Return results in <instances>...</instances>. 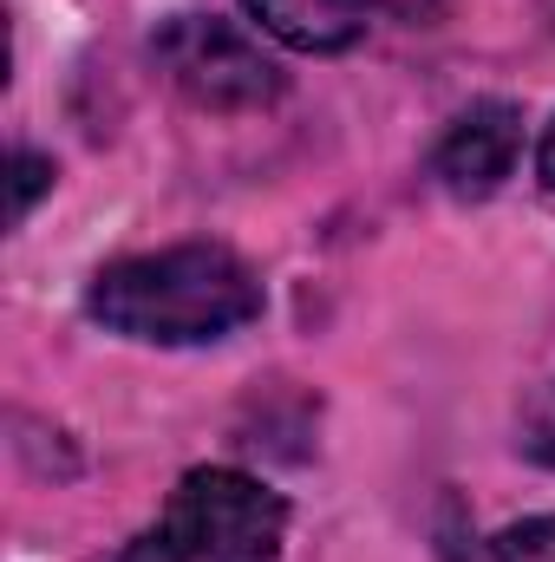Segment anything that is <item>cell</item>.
Masks as SVG:
<instances>
[{"instance_id":"obj_1","label":"cell","mask_w":555,"mask_h":562,"mask_svg":"<svg viewBox=\"0 0 555 562\" xmlns=\"http://www.w3.org/2000/svg\"><path fill=\"white\" fill-rule=\"evenodd\" d=\"M86 307L105 334L138 347H209L262 314V281L223 243H177L157 256L105 262Z\"/></svg>"},{"instance_id":"obj_2","label":"cell","mask_w":555,"mask_h":562,"mask_svg":"<svg viewBox=\"0 0 555 562\" xmlns=\"http://www.w3.org/2000/svg\"><path fill=\"white\" fill-rule=\"evenodd\" d=\"M150 53L170 72V86L203 112H262L287 92V79L262 53V40L242 33L236 20H216V13H177L150 40Z\"/></svg>"},{"instance_id":"obj_3","label":"cell","mask_w":555,"mask_h":562,"mask_svg":"<svg viewBox=\"0 0 555 562\" xmlns=\"http://www.w3.org/2000/svg\"><path fill=\"white\" fill-rule=\"evenodd\" d=\"M196 562H275L287 537V497L236 464H203L170 491L163 510Z\"/></svg>"},{"instance_id":"obj_4","label":"cell","mask_w":555,"mask_h":562,"mask_svg":"<svg viewBox=\"0 0 555 562\" xmlns=\"http://www.w3.org/2000/svg\"><path fill=\"white\" fill-rule=\"evenodd\" d=\"M517 150H523V112H517L510 99H484V105H471V112L444 132L431 170H438V183H444L451 196L477 203V196L503 190V177L517 170Z\"/></svg>"},{"instance_id":"obj_5","label":"cell","mask_w":555,"mask_h":562,"mask_svg":"<svg viewBox=\"0 0 555 562\" xmlns=\"http://www.w3.org/2000/svg\"><path fill=\"white\" fill-rule=\"evenodd\" d=\"M249 20L294 53H347L366 40L380 0H242Z\"/></svg>"},{"instance_id":"obj_6","label":"cell","mask_w":555,"mask_h":562,"mask_svg":"<svg viewBox=\"0 0 555 562\" xmlns=\"http://www.w3.org/2000/svg\"><path fill=\"white\" fill-rule=\"evenodd\" d=\"M497 562H555V517L510 524V530L497 537Z\"/></svg>"},{"instance_id":"obj_7","label":"cell","mask_w":555,"mask_h":562,"mask_svg":"<svg viewBox=\"0 0 555 562\" xmlns=\"http://www.w3.org/2000/svg\"><path fill=\"white\" fill-rule=\"evenodd\" d=\"M112 562H196V557H190L183 530H177L170 517H157V524H150V530H138V537H132V543H125Z\"/></svg>"},{"instance_id":"obj_8","label":"cell","mask_w":555,"mask_h":562,"mask_svg":"<svg viewBox=\"0 0 555 562\" xmlns=\"http://www.w3.org/2000/svg\"><path fill=\"white\" fill-rule=\"evenodd\" d=\"M46 183H53V157L13 150V216H33V203L46 196Z\"/></svg>"},{"instance_id":"obj_9","label":"cell","mask_w":555,"mask_h":562,"mask_svg":"<svg viewBox=\"0 0 555 562\" xmlns=\"http://www.w3.org/2000/svg\"><path fill=\"white\" fill-rule=\"evenodd\" d=\"M536 177H543V190L555 196V119H550V132H543V150H536Z\"/></svg>"},{"instance_id":"obj_10","label":"cell","mask_w":555,"mask_h":562,"mask_svg":"<svg viewBox=\"0 0 555 562\" xmlns=\"http://www.w3.org/2000/svg\"><path fill=\"white\" fill-rule=\"evenodd\" d=\"M393 7H399V13H418V20H424V13H438L444 0H393Z\"/></svg>"}]
</instances>
